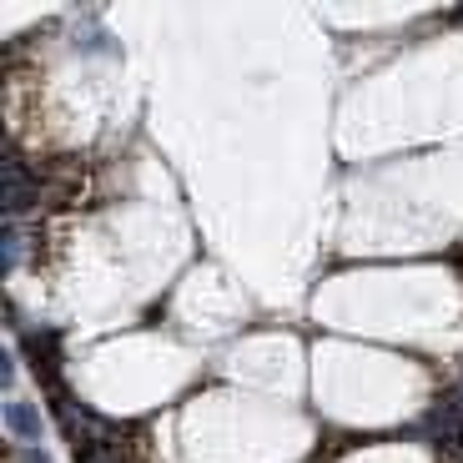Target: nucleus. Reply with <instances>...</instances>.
Here are the masks:
<instances>
[{
	"label": "nucleus",
	"instance_id": "nucleus-2",
	"mask_svg": "<svg viewBox=\"0 0 463 463\" xmlns=\"http://www.w3.org/2000/svg\"><path fill=\"white\" fill-rule=\"evenodd\" d=\"M21 463H51V458H46V453H25Z\"/></svg>",
	"mask_w": 463,
	"mask_h": 463
},
{
	"label": "nucleus",
	"instance_id": "nucleus-1",
	"mask_svg": "<svg viewBox=\"0 0 463 463\" xmlns=\"http://www.w3.org/2000/svg\"><path fill=\"white\" fill-rule=\"evenodd\" d=\"M5 429H11L21 443H35L41 433H46V418H41L35 403H5Z\"/></svg>",
	"mask_w": 463,
	"mask_h": 463
}]
</instances>
